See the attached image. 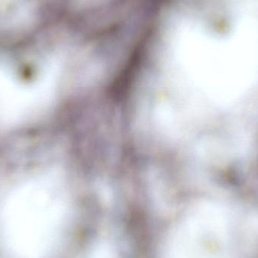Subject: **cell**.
<instances>
[{
    "instance_id": "6da1fadb",
    "label": "cell",
    "mask_w": 258,
    "mask_h": 258,
    "mask_svg": "<svg viewBox=\"0 0 258 258\" xmlns=\"http://www.w3.org/2000/svg\"><path fill=\"white\" fill-rule=\"evenodd\" d=\"M54 203L42 192L23 191L7 203L1 228L8 248L18 258H42L52 246L60 228Z\"/></svg>"
}]
</instances>
